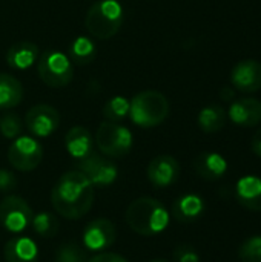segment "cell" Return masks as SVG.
Returning <instances> with one entry per match:
<instances>
[{
  "label": "cell",
  "instance_id": "26",
  "mask_svg": "<svg viewBox=\"0 0 261 262\" xmlns=\"http://www.w3.org/2000/svg\"><path fill=\"white\" fill-rule=\"evenodd\" d=\"M102 114L106 118V121L120 123V121H123L129 115V101L125 97H120V95L112 97L103 106V112Z\"/></svg>",
  "mask_w": 261,
  "mask_h": 262
},
{
  "label": "cell",
  "instance_id": "2",
  "mask_svg": "<svg viewBox=\"0 0 261 262\" xmlns=\"http://www.w3.org/2000/svg\"><path fill=\"white\" fill-rule=\"evenodd\" d=\"M125 221L132 232L142 236H155L169 226V213L158 200L142 196L128 206Z\"/></svg>",
  "mask_w": 261,
  "mask_h": 262
},
{
  "label": "cell",
  "instance_id": "22",
  "mask_svg": "<svg viewBox=\"0 0 261 262\" xmlns=\"http://www.w3.org/2000/svg\"><path fill=\"white\" fill-rule=\"evenodd\" d=\"M95 57H97V46L86 35L77 37L69 46V60L75 64L80 66L89 64L95 60Z\"/></svg>",
  "mask_w": 261,
  "mask_h": 262
},
{
  "label": "cell",
  "instance_id": "20",
  "mask_svg": "<svg viewBox=\"0 0 261 262\" xmlns=\"http://www.w3.org/2000/svg\"><path fill=\"white\" fill-rule=\"evenodd\" d=\"M65 146L69 155L75 160H82L92 152V137L91 132L83 126H74L68 130L65 137Z\"/></svg>",
  "mask_w": 261,
  "mask_h": 262
},
{
  "label": "cell",
  "instance_id": "25",
  "mask_svg": "<svg viewBox=\"0 0 261 262\" xmlns=\"http://www.w3.org/2000/svg\"><path fill=\"white\" fill-rule=\"evenodd\" d=\"M88 250L80 246L78 243L74 241H68L63 243L57 252H55V261L57 262H88Z\"/></svg>",
  "mask_w": 261,
  "mask_h": 262
},
{
  "label": "cell",
  "instance_id": "29",
  "mask_svg": "<svg viewBox=\"0 0 261 262\" xmlns=\"http://www.w3.org/2000/svg\"><path fill=\"white\" fill-rule=\"evenodd\" d=\"M174 259H175V262H200V256L192 246L182 244V246L175 247Z\"/></svg>",
  "mask_w": 261,
  "mask_h": 262
},
{
  "label": "cell",
  "instance_id": "8",
  "mask_svg": "<svg viewBox=\"0 0 261 262\" xmlns=\"http://www.w3.org/2000/svg\"><path fill=\"white\" fill-rule=\"evenodd\" d=\"M34 218V212L29 204L15 195H9L0 203V224L11 233H20L26 230Z\"/></svg>",
  "mask_w": 261,
  "mask_h": 262
},
{
  "label": "cell",
  "instance_id": "15",
  "mask_svg": "<svg viewBox=\"0 0 261 262\" xmlns=\"http://www.w3.org/2000/svg\"><path fill=\"white\" fill-rule=\"evenodd\" d=\"M194 169L206 181H217L228 172V161L217 152H203L195 157Z\"/></svg>",
  "mask_w": 261,
  "mask_h": 262
},
{
  "label": "cell",
  "instance_id": "13",
  "mask_svg": "<svg viewBox=\"0 0 261 262\" xmlns=\"http://www.w3.org/2000/svg\"><path fill=\"white\" fill-rule=\"evenodd\" d=\"M231 83L242 92H257L261 89V61L254 58L238 61L231 72Z\"/></svg>",
  "mask_w": 261,
  "mask_h": 262
},
{
  "label": "cell",
  "instance_id": "34",
  "mask_svg": "<svg viewBox=\"0 0 261 262\" xmlns=\"http://www.w3.org/2000/svg\"><path fill=\"white\" fill-rule=\"evenodd\" d=\"M151 262H168V261H165V259H154V261H151Z\"/></svg>",
  "mask_w": 261,
  "mask_h": 262
},
{
  "label": "cell",
  "instance_id": "11",
  "mask_svg": "<svg viewBox=\"0 0 261 262\" xmlns=\"http://www.w3.org/2000/svg\"><path fill=\"white\" fill-rule=\"evenodd\" d=\"M26 129L38 138L49 137L60 126V114L55 107L49 104L32 106L25 117Z\"/></svg>",
  "mask_w": 261,
  "mask_h": 262
},
{
  "label": "cell",
  "instance_id": "24",
  "mask_svg": "<svg viewBox=\"0 0 261 262\" xmlns=\"http://www.w3.org/2000/svg\"><path fill=\"white\" fill-rule=\"evenodd\" d=\"M31 226H32V230L38 236L46 238V239L54 238L58 233V229H60L58 220L49 212H40V213L34 215Z\"/></svg>",
  "mask_w": 261,
  "mask_h": 262
},
{
  "label": "cell",
  "instance_id": "32",
  "mask_svg": "<svg viewBox=\"0 0 261 262\" xmlns=\"http://www.w3.org/2000/svg\"><path fill=\"white\" fill-rule=\"evenodd\" d=\"M220 97H222L223 101H234L235 100V92H234V89L231 86H225L220 91Z\"/></svg>",
  "mask_w": 261,
  "mask_h": 262
},
{
  "label": "cell",
  "instance_id": "10",
  "mask_svg": "<svg viewBox=\"0 0 261 262\" xmlns=\"http://www.w3.org/2000/svg\"><path fill=\"white\" fill-rule=\"evenodd\" d=\"M115 224L106 218H97L91 221L82 233L83 247L88 252H103L115 243Z\"/></svg>",
  "mask_w": 261,
  "mask_h": 262
},
{
  "label": "cell",
  "instance_id": "7",
  "mask_svg": "<svg viewBox=\"0 0 261 262\" xmlns=\"http://www.w3.org/2000/svg\"><path fill=\"white\" fill-rule=\"evenodd\" d=\"M43 158V147L42 144L32 138L20 135L14 138L12 144L8 149V160L9 164L20 170V172H31L38 167Z\"/></svg>",
  "mask_w": 261,
  "mask_h": 262
},
{
  "label": "cell",
  "instance_id": "27",
  "mask_svg": "<svg viewBox=\"0 0 261 262\" xmlns=\"http://www.w3.org/2000/svg\"><path fill=\"white\" fill-rule=\"evenodd\" d=\"M22 130H23V123L17 114L6 112L0 117V134L5 138L14 140L17 137H20Z\"/></svg>",
  "mask_w": 261,
  "mask_h": 262
},
{
  "label": "cell",
  "instance_id": "30",
  "mask_svg": "<svg viewBox=\"0 0 261 262\" xmlns=\"http://www.w3.org/2000/svg\"><path fill=\"white\" fill-rule=\"evenodd\" d=\"M15 187H17V177L6 169H0V192L8 193Z\"/></svg>",
  "mask_w": 261,
  "mask_h": 262
},
{
  "label": "cell",
  "instance_id": "17",
  "mask_svg": "<svg viewBox=\"0 0 261 262\" xmlns=\"http://www.w3.org/2000/svg\"><path fill=\"white\" fill-rule=\"evenodd\" d=\"M205 200L197 193H186L177 198L172 204V215L178 223L197 221L205 213Z\"/></svg>",
  "mask_w": 261,
  "mask_h": 262
},
{
  "label": "cell",
  "instance_id": "3",
  "mask_svg": "<svg viewBox=\"0 0 261 262\" xmlns=\"http://www.w3.org/2000/svg\"><path fill=\"white\" fill-rule=\"evenodd\" d=\"M123 20L125 11L117 0H100L88 9L85 25L91 35L108 40L120 31Z\"/></svg>",
  "mask_w": 261,
  "mask_h": 262
},
{
  "label": "cell",
  "instance_id": "19",
  "mask_svg": "<svg viewBox=\"0 0 261 262\" xmlns=\"http://www.w3.org/2000/svg\"><path fill=\"white\" fill-rule=\"evenodd\" d=\"M38 46L32 41L14 43L6 52V63L15 71H25L38 60Z\"/></svg>",
  "mask_w": 261,
  "mask_h": 262
},
{
  "label": "cell",
  "instance_id": "28",
  "mask_svg": "<svg viewBox=\"0 0 261 262\" xmlns=\"http://www.w3.org/2000/svg\"><path fill=\"white\" fill-rule=\"evenodd\" d=\"M238 256L243 262H261V236H251L243 241Z\"/></svg>",
  "mask_w": 261,
  "mask_h": 262
},
{
  "label": "cell",
  "instance_id": "14",
  "mask_svg": "<svg viewBox=\"0 0 261 262\" xmlns=\"http://www.w3.org/2000/svg\"><path fill=\"white\" fill-rule=\"evenodd\" d=\"M229 120L237 126L252 127L261 123V101L257 98H240L231 101Z\"/></svg>",
  "mask_w": 261,
  "mask_h": 262
},
{
  "label": "cell",
  "instance_id": "18",
  "mask_svg": "<svg viewBox=\"0 0 261 262\" xmlns=\"http://www.w3.org/2000/svg\"><path fill=\"white\" fill-rule=\"evenodd\" d=\"M3 255L6 262H37L38 246L34 239L26 236L14 238L5 244Z\"/></svg>",
  "mask_w": 261,
  "mask_h": 262
},
{
  "label": "cell",
  "instance_id": "23",
  "mask_svg": "<svg viewBox=\"0 0 261 262\" xmlns=\"http://www.w3.org/2000/svg\"><path fill=\"white\" fill-rule=\"evenodd\" d=\"M226 123V111L218 104L206 106L198 114V126L206 134H214L223 129Z\"/></svg>",
  "mask_w": 261,
  "mask_h": 262
},
{
  "label": "cell",
  "instance_id": "33",
  "mask_svg": "<svg viewBox=\"0 0 261 262\" xmlns=\"http://www.w3.org/2000/svg\"><path fill=\"white\" fill-rule=\"evenodd\" d=\"M252 150L257 157H261V127L255 132L252 138Z\"/></svg>",
  "mask_w": 261,
  "mask_h": 262
},
{
  "label": "cell",
  "instance_id": "16",
  "mask_svg": "<svg viewBox=\"0 0 261 262\" xmlns=\"http://www.w3.org/2000/svg\"><path fill=\"white\" fill-rule=\"evenodd\" d=\"M235 196L238 203L251 210L261 212V178L255 175H246L237 181Z\"/></svg>",
  "mask_w": 261,
  "mask_h": 262
},
{
  "label": "cell",
  "instance_id": "31",
  "mask_svg": "<svg viewBox=\"0 0 261 262\" xmlns=\"http://www.w3.org/2000/svg\"><path fill=\"white\" fill-rule=\"evenodd\" d=\"M88 262H129L125 259L123 256L117 255V253H111V252H103V253H97L95 256H92Z\"/></svg>",
  "mask_w": 261,
  "mask_h": 262
},
{
  "label": "cell",
  "instance_id": "6",
  "mask_svg": "<svg viewBox=\"0 0 261 262\" xmlns=\"http://www.w3.org/2000/svg\"><path fill=\"white\" fill-rule=\"evenodd\" d=\"M132 143L131 130L120 123L103 121L95 132V144L106 157L120 158L128 155L132 149Z\"/></svg>",
  "mask_w": 261,
  "mask_h": 262
},
{
  "label": "cell",
  "instance_id": "1",
  "mask_svg": "<svg viewBox=\"0 0 261 262\" xmlns=\"http://www.w3.org/2000/svg\"><path fill=\"white\" fill-rule=\"evenodd\" d=\"M94 186L80 170L63 173L51 192V203L58 215L66 220H80L92 207Z\"/></svg>",
  "mask_w": 261,
  "mask_h": 262
},
{
  "label": "cell",
  "instance_id": "12",
  "mask_svg": "<svg viewBox=\"0 0 261 262\" xmlns=\"http://www.w3.org/2000/svg\"><path fill=\"white\" fill-rule=\"evenodd\" d=\"M146 175L154 187L157 189L169 187L175 184L177 180L180 178V164L171 155H158L149 163L146 169Z\"/></svg>",
  "mask_w": 261,
  "mask_h": 262
},
{
  "label": "cell",
  "instance_id": "21",
  "mask_svg": "<svg viewBox=\"0 0 261 262\" xmlns=\"http://www.w3.org/2000/svg\"><path fill=\"white\" fill-rule=\"evenodd\" d=\"M23 98L22 83L11 74H0V111L15 107Z\"/></svg>",
  "mask_w": 261,
  "mask_h": 262
},
{
  "label": "cell",
  "instance_id": "4",
  "mask_svg": "<svg viewBox=\"0 0 261 262\" xmlns=\"http://www.w3.org/2000/svg\"><path fill=\"white\" fill-rule=\"evenodd\" d=\"M169 115V101L158 91H143L129 103V117L140 127H155Z\"/></svg>",
  "mask_w": 261,
  "mask_h": 262
},
{
  "label": "cell",
  "instance_id": "5",
  "mask_svg": "<svg viewBox=\"0 0 261 262\" xmlns=\"http://www.w3.org/2000/svg\"><path fill=\"white\" fill-rule=\"evenodd\" d=\"M38 77L49 88H65L74 78V64L68 55L57 49H46L37 66Z\"/></svg>",
  "mask_w": 261,
  "mask_h": 262
},
{
  "label": "cell",
  "instance_id": "9",
  "mask_svg": "<svg viewBox=\"0 0 261 262\" xmlns=\"http://www.w3.org/2000/svg\"><path fill=\"white\" fill-rule=\"evenodd\" d=\"M77 166L94 187H108L114 184L118 177V169L115 163L100 154L91 152L88 157L78 160Z\"/></svg>",
  "mask_w": 261,
  "mask_h": 262
}]
</instances>
